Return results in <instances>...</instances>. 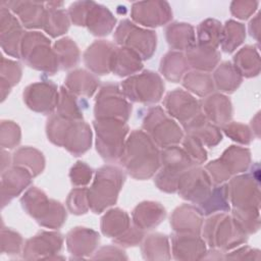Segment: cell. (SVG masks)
<instances>
[{
    "label": "cell",
    "mask_w": 261,
    "mask_h": 261,
    "mask_svg": "<svg viewBox=\"0 0 261 261\" xmlns=\"http://www.w3.org/2000/svg\"><path fill=\"white\" fill-rule=\"evenodd\" d=\"M113 38L120 47L132 49L143 60L150 59L156 51L157 36L155 32L138 27L129 19H123L117 25Z\"/></svg>",
    "instance_id": "obj_11"
},
{
    "label": "cell",
    "mask_w": 261,
    "mask_h": 261,
    "mask_svg": "<svg viewBox=\"0 0 261 261\" xmlns=\"http://www.w3.org/2000/svg\"><path fill=\"white\" fill-rule=\"evenodd\" d=\"M93 175V169L86 164L85 162L77 161L70 169L69 177L70 181L75 187H84L87 186Z\"/></svg>",
    "instance_id": "obj_54"
},
{
    "label": "cell",
    "mask_w": 261,
    "mask_h": 261,
    "mask_svg": "<svg viewBox=\"0 0 261 261\" xmlns=\"http://www.w3.org/2000/svg\"><path fill=\"white\" fill-rule=\"evenodd\" d=\"M12 164L24 167L33 176L39 175L45 167L43 153L33 147H20L12 154Z\"/></svg>",
    "instance_id": "obj_39"
},
{
    "label": "cell",
    "mask_w": 261,
    "mask_h": 261,
    "mask_svg": "<svg viewBox=\"0 0 261 261\" xmlns=\"http://www.w3.org/2000/svg\"><path fill=\"white\" fill-rule=\"evenodd\" d=\"M165 216L166 211L164 207L160 203L153 201L141 202L132 213L133 224L143 231L156 227L164 220Z\"/></svg>",
    "instance_id": "obj_29"
},
{
    "label": "cell",
    "mask_w": 261,
    "mask_h": 261,
    "mask_svg": "<svg viewBox=\"0 0 261 261\" xmlns=\"http://www.w3.org/2000/svg\"><path fill=\"white\" fill-rule=\"evenodd\" d=\"M101 259V258H111V259H127L124 252L116 247L107 246L102 247L100 250H98L93 257V259Z\"/></svg>",
    "instance_id": "obj_57"
},
{
    "label": "cell",
    "mask_w": 261,
    "mask_h": 261,
    "mask_svg": "<svg viewBox=\"0 0 261 261\" xmlns=\"http://www.w3.org/2000/svg\"><path fill=\"white\" fill-rule=\"evenodd\" d=\"M1 5L8 8L22 24V27L33 29H43L46 4L37 1H2Z\"/></svg>",
    "instance_id": "obj_22"
},
{
    "label": "cell",
    "mask_w": 261,
    "mask_h": 261,
    "mask_svg": "<svg viewBox=\"0 0 261 261\" xmlns=\"http://www.w3.org/2000/svg\"><path fill=\"white\" fill-rule=\"evenodd\" d=\"M223 133L232 141L241 144H249L251 142V132L247 125L239 122H228L222 125Z\"/></svg>",
    "instance_id": "obj_53"
},
{
    "label": "cell",
    "mask_w": 261,
    "mask_h": 261,
    "mask_svg": "<svg viewBox=\"0 0 261 261\" xmlns=\"http://www.w3.org/2000/svg\"><path fill=\"white\" fill-rule=\"evenodd\" d=\"M245 37L246 33L243 23L234 20H227L225 24L222 25L220 41L222 51L226 53H231L243 43Z\"/></svg>",
    "instance_id": "obj_47"
},
{
    "label": "cell",
    "mask_w": 261,
    "mask_h": 261,
    "mask_svg": "<svg viewBox=\"0 0 261 261\" xmlns=\"http://www.w3.org/2000/svg\"><path fill=\"white\" fill-rule=\"evenodd\" d=\"M118 161L132 177L148 179L160 168V151L147 133L135 129L126 138Z\"/></svg>",
    "instance_id": "obj_1"
},
{
    "label": "cell",
    "mask_w": 261,
    "mask_h": 261,
    "mask_svg": "<svg viewBox=\"0 0 261 261\" xmlns=\"http://www.w3.org/2000/svg\"><path fill=\"white\" fill-rule=\"evenodd\" d=\"M226 187L232 208H259V186L252 174L237 175L226 184Z\"/></svg>",
    "instance_id": "obj_16"
},
{
    "label": "cell",
    "mask_w": 261,
    "mask_h": 261,
    "mask_svg": "<svg viewBox=\"0 0 261 261\" xmlns=\"http://www.w3.org/2000/svg\"><path fill=\"white\" fill-rule=\"evenodd\" d=\"M142 126L157 147L162 149L177 145L184 138L180 126L160 106H154L147 110Z\"/></svg>",
    "instance_id": "obj_9"
},
{
    "label": "cell",
    "mask_w": 261,
    "mask_h": 261,
    "mask_svg": "<svg viewBox=\"0 0 261 261\" xmlns=\"http://www.w3.org/2000/svg\"><path fill=\"white\" fill-rule=\"evenodd\" d=\"M258 6V2L254 1H232L230 4V12L240 19L249 18Z\"/></svg>",
    "instance_id": "obj_56"
},
{
    "label": "cell",
    "mask_w": 261,
    "mask_h": 261,
    "mask_svg": "<svg viewBox=\"0 0 261 261\" xmlns=\"http://www.w3.org/2000/svg\"><path fill=\"white\" fill-rule=\"evenodd\" d=\"M1 253L6 255H17L23 249V239L15 230L5 227L2 223L1 227Z\"/></svg>",
    "instance_id": "obj_48"
},
{
    "label": "cell",
    "mask_w": 261,
    "mask_h": 261,
    "mask_svg": "<svg viewBox=\"0 0 261 261\" xmlns=\"http://www.w3.org/2000/svg\"><path fill=\"white\" fill-rule=\"evenodd\" d=\"M143 257L148 260L170 259V247L168 238L162 233L149 234L142 244Z\"/></svg>",
    "instance_id": "obj_41"
},
{
    "label": "cell",
    "mask_w": 261,
    "mask_h": 261,
    "mask_svg": "<svg viewBox=\"0 0 261 261\" xmlns=\"http://www.w3.org/2000/svg\"><path fill=\"white\" fill-rule=\"evenodd\" d=\"M79 97L70 93L65 87H61L59 90L58 101L56 106V114L71 120H83V110L87 106L84 99L79 100Z\"/></svg>",
    "instance_id": "obj_38"
},
{
    "label": "cell",
    "mask_w": 261,
    "mask_h": 261,
    "mask_svg": "<svg viewBox=\"0 0 261 261\" xmlns=\"http://www.w3.org/2000/svg\"><path fill=\"white\" fill-rule=\"evenodd\" d=\"M141 56L125 47H115L112 59L110 72H113L117 76L134 75L143 68Z\"/></svg>",
    "instance_id": "obj_31"
},
{
    "label": "cell",
    "mask_w": 261,
    "mask_h": 261,
    "mask_svg": "<svg viewBox=\"0 0 261 261\" xmlns=\"http://www.w3.org/2000/svg\"><path fill=\"white\" fill-rule=\"evenodd\" d=\"M161 169L155 177L157 188L166 193L177 192L180 175L195 166L186 151L177 145L164 148L160 152Z\"/></svg>",
    "instance_id": "obj_8"
},
{
    "label": "cell",
    "mask_w": 261,
    "mask_h": 261,
    "mask_svg": "<svg viewBox=\"0 0 261 261\" xmlns=\"http://www.w3.org/2000/svg\"><path fill=\"white\" fill-rule=\"evenodd\" d=\"M189 64L186 56L179 51L167 52L160 61V72L168 81L178 83L188 72Z\"/></svg>",
    "instance_id": "obj_36"
},
{
    "label": "cell",
    "mask_w": 261,
    "mask_h": 261,
    "mask_svg": "<svg viewBox=\"0 0 261 261\" xmlns=\"http://www.w3.org/2000/svg\"><path fill=\"white\" fill-rule=\"evenodd\" d=\"M203 240L212 249L231 250L247 241V233L232 215L225 212L214 213L203 222Z\"/></svg>",
    "instance_id": "obj_4"
},
{
    "label": "cell",
    "mask_w": 261,
    "mask_h": 261,
    "mask_svg": "<svg viewBox=\"0 0 261 261\" xmlns=\"http://www.w3.org/2000/svg\"><path fill=\"white\" fill-rule=\"evenodd\" d=\"M202 113L215 125H224L232 116L230 100L222 94H210L200 101Z\"/></svg>",
    "instance_id": "obj_28"
},
{
    "label": "cell",
    "mask_w": 261,
    "mask_h": 261,
    "mask_svg": "<svg viewBox=\"0 0 261 261\" xmlns=\"http://www.w3.org/2000/svg\"><path fill=\"white\" fill-rule=\"evenodd\" d=\"M99 233L87 227H74L66 236L67 250L71 255L83 258L94 253L99 245Z\"/></svg>",
    "instance_id": "obj_27"
},
{
    "label": "cell",
    "mask_w": 261,
    "mask_h": 261,
    "mask_svg": "<svg viewBox=\"0 0 261 261\" xmlns=\"http://www.w3.org/2000/svg\"><path fill=\"white\" fill-rule=\"evenodd\" d=\"M66 206L70 213L75 215H82L88 212L90 209L89 199H88V189L87 188H76L73 189L66 200Z\"/></svg>",
    "instance_id": "obj_50"
},
{
    "label": "cell",
    "mask_w": 261,
    "mask_h": 261,
    "mask_svg": "<svg viewBox=\"0 0 261 261\" xmlns=\"http://www.w3.org/2000/svg\"><path fill=\"white\" fill-rule=\"evenodd\" d=\"M132 113V104L113 83L103 85L95 100L94 114L96 119H117L127 121Z\"/></svg>",
    "instance_id": "obj_12"
},
{
    "label": "cell",
    "mask_w": 261,
    "mask_h": 261,
    "mask_svg": "<svg viewBox=\"0 0 261 261\" xmlns=\"http://www.w3.org/2000/svg\"><path fill=\"white\" fill-rule=\"evenodd\" d=\"M144 239V231L140 228H138L136 225H130V227L122 233L120 237L113 239L114 243L120 245V246H136L140 244Z\"/></svg>",
    "instance_id": "obj_55"
},
{
    "label": "cell",
    "mask_w": 261,
    "mask_h": 261,
    "mask_svg": "<svg viewBox=\"0 0 261 261\" xmlns=\"http://www.w3.org/2000/svg\"><path fill=\"white\" fill-rule=\"evenodd\" d=\"M93 126L96 133V150L108 162L119 160L128 135L126 121L117 119H95Z\"/></svg>",
    "instance_id": "obj_7"
},
{
    "label": "cell",
    "mask_w": 261,
    "mask_h": 261,
    "mask_svg": "<svg viewBox=\"0 0 261 261\" xmlns=\"http://www.w3.org/2000/svg\"><path fill=\"white\" fill-rule=\"evenodd\" d=\"M222 24L216 19L207 18L197 28V45L217 49L220 46Z\"/></svg>",
    "instance_id": "obj_44"
},
{
    "label": "cell",
    "mask_w": 261,
    "mask_h": 261,
    "mask_svg": "<svg viewBox=\"0 0 261 261\" xmlns=\"http://www.w3.org/2000/svg\"><path fill=\"white\" fill-rule=\"evenodd\" d=\"M64 84L65 88L73 95L89 98L96 92L99 86V80L85 69H75L67 74Z\"/></svg>",
    "instance_id": "obj_33"
},
{
    "label": "cell",
    "mask_w": 261,
    "mask_h": 261,
    "mask_svg": "<svg viewBox=\"0 0 261 261\" xmlns=\"http://www.w3.org/2000/svg\"><path fill=\"white\" fill-rule=\"evenodd\" d=\"M34 176L24 167L11 165L1 172V207L7 206L31 184Z\"/></svg>",
    "instance_id": "obj_21"
},
{
    "label": "cell",
    "mask_w": 261,
    "mask_h": 261,
    "mask_svg": "<svg viewBox=\"0 0 261 261\" xmlns=\"http://www.w3.org/2000/svg\"><path fill=\"white\" fill-rule=\"evenodd\" d=\"M212 79L215 88L225 93H232L242 83V74L228 61L222 62L215 68Z\"/></svg>",
    "instance_id": "obj_40"
},
{
    "label": "cell",
    "mask_w": 261,
    "mask_h": 261,
    "mask_svg": "<svg viewBox=\"0 0 261 261\" xmlns=\"http://www.w3.org/2000/svg\"><path fill=\"white\" fill-rule=\"evenodd\" d=\"M203 216L198 207L184 204L178 206L171 214L170 225L176 233L200 236L204 222Z\"/></svg>",
    "instance_id": "obj_23"
},
{
    "label": "cell",
    "mask_w": 261,
    "mask_h": 261,
    "mask_svg": "<svg viewBox=\"0 0 261 261\" xmlns=\"http://www.w3.org/2000/svg\"><path fill=\"white\" fill-rule=\"evenodd\" d=\"M185 56L189 66L203 72H209L215 69L220 60V53L217 49L203 47L197 44L187 50Z\"/></svg>",
    "instance_id": "obj_34"
},
{
    "label": "cell",
    "mask_w": 261,
    "mask_h": 261,
    "mask_svg": "<svg viewBox=\"0 0 261 261\" xmlns=\"http://www.w3.org/2000/svg\"><path fill=\"white\" fill-rule=\"evenodd\" d=\"M20 58L30 67L47 74H54L59 68L50 40L40 32L24 33L20 45Z\"/></svg>",
    "instance_id": "obj_6"
},
{
    "label": "cell",
    "mask_w": 261,
    "mask_h": 261,
    "mask_svg": "<svg viewBox=\"0 0 261 261\" xmlns=\"http://www.w3.org/2000/svg\"><path fill=\"white\" fill-rule=\"evenodd\" d=\"M203 215H212L219 212L229 211L227 187L225 185H214L209 197L198 207Z\"/></svg>",
    "instance_id": "obj_43"
},
{
    "label": "cell",
    "mask_w": 261,
    "mask_h": 261,
    "mask_svg": "<svg viewBox=\"0 0 261 261\" xmlns=\"http://www.w3.org/2000/svg\"><path fill=\"white\" fill-rule=\"evenodd\" d=\"M181 83L188 91L203 98L212 94L215 89L212 75L198 70L188 71L182 76Z\"/></svg>",
    "instance_id": "obj_42"
},
{
    "label": "cell",
    "mask_w": 261,
    "mask_h": 261,
    "mask_svg": "<svg viewBox=\"0 0 261 261\" xmlns=\"http://www.w3.org/2000/svg\"><path fill=\"white\" fill-rule=\"evenodd\" d=\"M163 106L166 113L176 119L181 125H185L202 113L200 101L181 89L169 92L164 98Z\"/></svg>",
    "instance_id": "obj_17"
},
{
    "label": "cell",
    "mask_w": 261,
    "mask_h": 261,
    "mask_svg": "<svg viewBox=\"0 0 261 261\" xmlns=\"http://www.w3.org/2000/svg\"><path fill=\"white\" fill-rule=\"evenodd\" d=\"M213 187L205 168L195 165L180 175L177 193L184 200L200 205L209 197Z\"/></svg>",
    "instance_id": "obj_14"
},
{
    "label": "cell",
    "mask_w": 261,
    "mask_h": 261,
    "mask_svg": "<svg viewBox=\"0 0 261 261\" xmlns=\"http://www.w3.org/2000/svg\"><path fill=\"white\" fill-rule=\"evenodd\" d=\"M114 49L115 46L108 41H95L84 53V62L86 66L96 74H108L110 72Z\"/></svg>",
    "instance_id": "obj_24"
},
{
    "label": "cell",
    "mask_w": 261,
    "mask_h": 261,
    "mask_svg": "<svg viewBox=\"0 0 261 261\" xmlns=\"http://www.w3.org/2000/svg\"><path fill=\"white\" fill-rule=\"evenodd\" d=\"M182 149L196 165H201L207 160V151L204 145L194 136L186 135L182 138Z\"/></svg>",
    "instance_id": "obj_51"
},
{
    "label": "cell",
    "mask_w": 261,
    "mask_h": 261,
    "mask_svg": "<svg viewBox=\"0 0 261 261\" xmlns=\"http://www.w3.org/2000/svg\"><path fill=\"white\" fill-rule=\"evenodd\" d=\"M63 245V237L57 231H40L25 241L22 249V258L52 259L60 252Z\"/></svg>",
    "instance_id": "obj_19"
},
{
    "label": "cell",
    "mask_w": 261,
    "mask_h": 261,
    "mask_svg": "<svg viewBox=\"0 0 261 261\" xmlns=\"http://www.w3.org/2000/svg\"><path fill=\"white\" fill-rule=\"evenodd\" d=\"M10 161H12V157H10V154L7 151H5V149H2V151H1V172L10 166Z\"/></svg>",
    "instance_id": "obj_58"
},
{
    "label": "cell",
    "mask_w": 261,
    "mask_h": 261,
    "mask_svg": "<svg viewBox=\"0 0 261 261\" xmlns=\"http://www.w3.org/2000/svg\"><path fill=\"white\" fill-rule=\"evenodd\" d=\"M182 126L187 135L196 137L204 146L214 147L222 140L220 128L210 122L203 113H200Z\"/></svg>",
    "instance_id": "obj_30"
},
{
    "label": "cell",
    "mask_w": 261,
    "mask_h": 261,
    "mask_svg": "<svg viewBox=\"0 0 261 261\" xmlns=\"http://www.w3.org/2000/svg\"><path fill=\"white\" fill-rule=\"evenodd\" d=\"M124 179L125 174L121 168L110 164L100 167L96 172L92 186L88 189L90 209L99 214L114 205Z\"/></svg>",
    "instance_id": "obj_3"
},
{
    "label": "cell",
    "mask_w": 261,
    "mask_h": 261,
    "mask_svg": "<svg viewBox=\"0 0 261 261\" xmlns=\"http://www.w3.org/2000/svg\"><path fill=\"white\" fill-rule=\"evenodd\" d=\"M59 91L50 81H43L29 85L22 94L23 102L33 111L51 114L57 106Z\"/></svg>",
    "instance_id": "obj_15"
},
{
    "label": "cell",
    "mask_w": 261,
    "mask_h": 261,
    "mask_svg": "<svg viewBox=\"0 0 261 261\" xmlns=\"http://www.w3.org/2000/svg\"><path fill=\"white\" fill-rule=\"evenodd\" d=\"M250 164V151L246 148L230 146L222 155L205 166L213 185H221L231 175L244 172Z\"/></svg>",
    "instance_id": "obj_13"
},
{
    "label": "cell",
    "mask_w": 261,
    "mask_h": 261,
    "mask_svg": "<svg viewBox=\"0 0 261 261\" xmlns=\"http://www.w3.org/2000/svg\"><path fill=\"white\" fill-rule=\"evenodd\" d=\"M46 12L43 30L52 38L59 37L69 29L70 18L68 13L61 9L62 2H45Z\"/></svg>",
    "instance_id": "obj_32"
},
{
    "label": "cell",
    "mask_w": 261,
    "mask_h": 261,
    "mask_svg": "<svg viewBox=\"0 0 261 261\" xmlns=\"http://www.w3.org/2000/svg\"><path fill=\"white\" fill-rule=\"evenodd\" d=\"M115 23L116 18L106 6L90 1L84 27H87L92 35L98 37L107 36L112 32Z\"/></svg>",
    "instance_id": "obj_26"
},
{
    "label": "cell",
    "mask_w": 261,
    "mask_h": 261,
    "mask_svg": "<svg viewBox=\"0 0 261 261\" xmlns=\"http://www.w3.org/2000/svg\"><path fill=\"white\" fill-rule=\"evenodd\" d=\"M24 33L18 18L8 8L1 5L0 44L6 55L20 58V45Z\"/></svg>",
    "instance_id": "obj_20"
},
{
    "label": "cell",
    "mask_w": 261,
    "mask_h": 261,
    "mask_svg": "<svg viewBox=\"0 0 261 261\" xmlns=\"http://www.w3.org/2000/svg\"><path fill=\"white\" fill-rule=\"evenodd\" d=\"M253 46L242 48L233 57V65L242 75L251 77L259 72V55Z\"/></svg>",
    "instance_id": "obj_46"
},
{
    "label": "cell",
    "mask_w": 261,
    "mask_h": 261,
    "mask_svg": "<svg viewBox=\"0 0 261 261\" xmlns=\"http://www.w3.org/2000/svg\"><path fill=\"white\" fill-rule=\"evenodd\" d=\"M53 49L57 57L59 67L62 69H69L79 63L80 50L76 44L70 38L64 37L57 40Z\"/></svg>",
    "instance_id": "obj_45"
},
{
    "label": "cell",
    "mask_w": 261,
    "mask_h": 261,
    "mask_svg": "<svg viewBox=\"0 0 261 261\" xmlns=\"http://www.w3.org/2000/svg\"><path fill=\"white\" fill-rule=\"evenodd\" d=\"M124 97L136 103L154 104L160 101L164 92V83L160 75L151 70L130 75L120 84Z\"/></svg>",
    "instance_id": "obj_10"
},
{
    "label": "cell",
    "mask_w": 261,
    "mask_h": 261,
    "mask_svg": "<svg viewBox=\"0 0 261 261\" xmlns=\"http://www.w3.org/2000/svg\"><path fill=\"white\" fill-rule=\"evenodd\" d=\"M171 249L176 260L203 259L206 253V243L197 234L174 232L171 237Z\"/></svg>",
    "instance_id": "obj_25"
},
{
    "label": "cell",
    "mask_w": 261,
    "mask_h": 261,
    "mask_svg": "<svg viewBox=\"0 0 261 261\" xmlns=\"http://www.w3.org/2000/svg\"><path fill=\"white\" fill-rule=\"evenodd\" d=\"M22 209L41 226L56 229L66 221V211L63 205L49 199L37 187L30 188L20 198Z\"/></svg>",
    "instance_id": "obj_5"
},
{
    "label": "cell",
    "mask_w": 261,
    "mask_h": 261,
    "mask_svg": "<svg viewBox=\"0 0 261 261\" xmlns=\"http://www.w3.org/2000/svg\"><path fill=\"white\" fill-rule=\"evenodd\" d=\"M22 69L17 61L8 59L1 55L0 81H3L11 87L16 86L21 79Z\"/></svg>",
    "instance_id": "obj_52"
},
{
    "label": "cell",
    "mask_w": 261,
    "mask_h": 261,
    "mask_svg": "<svg viewBox=\"0 0 261 261\" xmlns=\"http://www.w3.org/2000/svg\"><path fill=\"white\" fill-rule=\"evenodd\" d=\"M130 227V218L128 214L119 209L108 210L101 219L102 233L108 238L116 239L124 233Z\"/></svg>",
    "instance_id": "obj_37"
},
{
    "label": "cell",
    "mask_w": 261,
    "mask_h": 261,
    "mask_svg": "<svg viewBox=\"0 0 261 261\" xmlns=\"http://www.w3.org/2000/svg\"><path fill=\"white\" fill-rule=\"evenodd\" d=\"M21 139V132L18 124L11 120H2L0 126V145L2 149H13Z\"/></svg>",
    "instance_id": "obj_49"
},
{
    "label": "cell",
    "mask_w": 261,
    "mask_h": 261,
    "mask_svg": "<svg viewBox=\"0 0 261 261\" xmlns=\"http://www.w3.org/2000/svg\"><path fill=\"white\" fill-rule=\"evenodd\" d=\"M165 37L169 47L179 52L196 45L194 28L187 22L169 23L165 29Z\"/></svg>",
    "instance_id": "obj_35"
},
{
    "label": "cell",
    "mask_w": 261,
    "mask_h": 261,
    "mask_svg": "<svg viewBox=\"0 0 261 261\" xmlns=\"http://www.w3.org/2000/svg\"><path fill=\"white\" fill-rule=\"evenodd\" d=\"M48 140L65 148L73 156H81L92 145V130L84 120H71L58 114H51L47 120Z\"/></svg>",
    "instance_id": "obj_2"
},
{
    "label": "cell",
    "mask_w": 261,
    "mask_h": 261,
    "mask_svg": "<svg viewBox=\"0 0 261 261\" xmlns=\"http://www.w3.org/2000/svg\"><path fill=\"white\" fill-rule=\"evenodd\" d=\"M12 87L10 85H8L7 83L0 81V90H1V102H3L6 97L9 95L10 91H11Z\"/></svg>",
    "instance_id": "obj_59"
},
{
    "label": "cell",
    "mask_w": 261,
    "mask_h": 261,
    "mask_svg": "<svg viewBox=\"0 0 261 261\" xmlns=\"http://www.w3.org/2000/svg\"><path fill=\"white\" fill-rule=\"evenodd\" d=\"M130 16L134 22L146 28L166 24L172 18V11L166 1H142L132 5Z\"/></svg>",
    "instance_id": "obj_18"
}]
</instances>
